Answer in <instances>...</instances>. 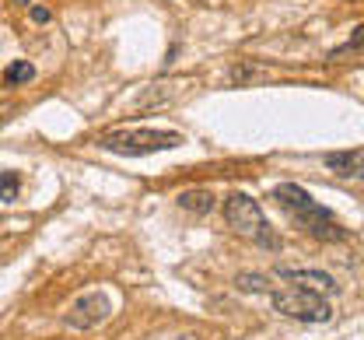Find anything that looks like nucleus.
I'll return each mask as SVG.
<instances>
[{"mask_svg": "<svg viewBox=\"0 0 364 340\" xmlns=\"http://www.w3.org/2000/svg\"><path fill=\"white\" fill-rule=\"evenodd\" d=\"M36 78V67L28 60H14L11 67H4V85H28Z\"/></svg>", "mask_w": 364, "mask_h": 340, "instance_id": "9", "label": "nucleus"}, {"mask_svg": "<svg viewBox=\"0 0 364 340\" xmlns=\"http://www.w3.org/2000/svg\"><path fill=\"white\" fill-rule=\"evenodd\" d=\"M347 53H364V25H358V28H354V36H350L343 46L333 49L329 56H333V60H340V56H347Z\"/></svg>", "mask_w": 364, "mask_h": 340, "instance_id": "10", "label": "nucleus"}, {"mask_svg": "<svg viewBox=\"0 0 364 340\" xmlns=\"http://www.w3.org/2000/svg\"><path fill=\"white\" fill-rule=\"evenodd\" d=\"M18 186H21V179H18L14 172H0V200H4V203H11V200L18 196Z\"/></svg>", "mask_w": 364, "mask_h": 340, "instance_id": "11", "label": "nucleus"}, {"mask_svg": "<svg viewBox=\"0 0 364 340\" xmlns=\"http://www.w3.org/2000/svg\"><path fill=\"white\" fill-rule=\"evenodd\" d=\"M32 18H36V21H49V11L39 7V4H32Z\"/></svg>", "mask_w": 364, "mask_h": 340, "instance_id": "13", "label": "nucleus"}, {"mask_svg": "<svg viewBox=\"0 0 364 340\" xmlns=\"http://www.w3.org/2000/svg\"><path fill=\"white\" fill-rule=\"evenodd\" d=\"M225 221L245 239H252L256 245H267V249H280V235L270 228L267 214L259 211V203L249 193H231L225 200Z\"/></svg>", "mask_w": 364, "mask_h": 340, "instance_id": "2", "label": "nucleus"}, {"mask_svg": "<svg viewBox=\"0 0 364 340\" xmlns=\"http://www.w3.org/2000/svg\"><path fill=\"white\" fill-rule=\"evenodd\" d=\"M182 211H193V214H210L214 211V193L210 190H189L179 196Z\"/></svg>", "mask_w": 364, "mask_h": 340, "instance_id": "8", "label": "nucleus"}, {"mask_svg": "<svg viewBox=\"0 0 364 340\" xmlns=\"http://www.w3.org/2000/svg\"><path fill=\"white\" fill-rule=\"evenodd\" d=\"M326 169L340 179H364V151H329Z\"/></svg>", "mask_w": 364, "mask_h": 340, "instance_id": "7", "label": "nucleus"}, {"mask_svg": "<svg viewBox=\"0 0 364 340\" xmlns=\"http://www.w3.org/2000/svg\"><path fill=\"white\" fill-rule=\"evenodd\" d=\"M109 312H112L109 294L88 292V294H81V298L70 305V312H67V326H74V330H91V326L105 323V319H109Z\"/></svg>", "mask_w": 364, "mask_h": 340, "instance_id": "5", "label": "nucleus"}, {"mask_svg": "<svg viewBox=\"0 0 364 340\" xmlns=\"http://www.w3.org/2000/svg\"><path fill=\"white\" fill-rule=\"evenodd\" d=\"M238 288H245V292H267V281L256 277V274H242L238 277Z\"/></svg>", "mask_w": 364, "mask_h": 340, "instance_id": "12", "label": "nucleus"}, {"mask_svg": "<svg viewBox=\"0 0 364 340\" xmlns=\"http://www.w3.org/2000/svg\"><path fill=\"white\" fill-rule=\"evenodd\" d=\"M273 203L301 228V232H309L312 239L318 243H340V239H347V228L336 221V214L329 211V207H322L316 196H309L305 186H298V183H280V186H273Z\"/></svg>", "mask_w": 364, "mask_h": 340, "instance_id": "1", "label": "nucleus"}, {"mask_svg": "<svg viewBox=\"0 0 364 340\" xmlns=\"http://www.w3.org/2000/svg\"><path fill=\"white\" fill-rule=\"evenodd\" d=\"M277 274H280L284 281L298 285V288H309V292H318V294H336L340 292V285H336L329 274H322V270H291V267H280Z\"/></svg>", "mask_w": 364, "mask_h": 340, "instance_id": "6", "label": "nucleus"}, {"mask_svg": "<svg viewBox=\"0 0 364 340\" xmlns=\"http://www.w3.org/2000/svg\"><path fill=\"white\" fill-rule=\"evenodd\" d=\"M273 309L280 316H291V319H301V323H329L333 319L329 302L318 292L298 288V285L291 292H273Z\"/></svg>", "mask_w": 364, "mask_h": 340, "instance_id": "4", "label": "nucleus"}, {"mask_svg": "<svg viewBox=\"0 0 364 340\" xmlns=\"http://www.w3.org/2000/svg\"><path fill=\"white\" fill-rule=\"evenodd\" d=\"M182 144V134L176 130H109L98 137L102 151L123 154V158H144V154H158V151H172Z\"/></svg>", "mask_w": 364, "mask_h": 340, "instance_id": "3", "label": "nucleus"}, {"mask_svg": "<svg viewBox=\"0 0 364 340\" xmlns=\"http://www.w3.org/2000/svg\"><path fill=\"white\" fill-rule=\"evenodd\" d=\"M7 112H11V105H7V102H0V119H4Z\"/></svg>", "mask_w": 364, "mask_h": 340, "instance_id": "14", "label": "nucleus"}]
</instances>
